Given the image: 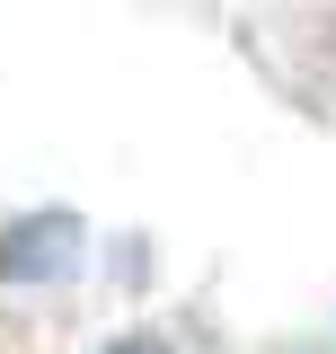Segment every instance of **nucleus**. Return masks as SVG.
Masks as SVG:
<instances>
[{"mask_svg": "<svg viewBox=\"0 0 336 354\" xmlns=\"http://www.w3.org/2000/svg\"><path fill=\"white\" fill-rule=\"evenodd\" d=\"M80 213H36V221H9L0 230V274L9 283H53L80 266Z\"/></svg>", "mask_w": 336, "mask_h": 354, "instance_id": "1", "label": "nucleus"}, {"mask_svg": "<svg viewBox=\"0 0 336 354\" xmlns=\"http://www.w3.org/2000/svg\"><path fill=\"white\" fill-rule=\"evenodd\" d=\"M97 354H168V337H115V346H97Z\"/></svg>", "mask_w": 336, "mask_h": 354, "instance_id": "2", "label": "nucleus"}]
</instances>
